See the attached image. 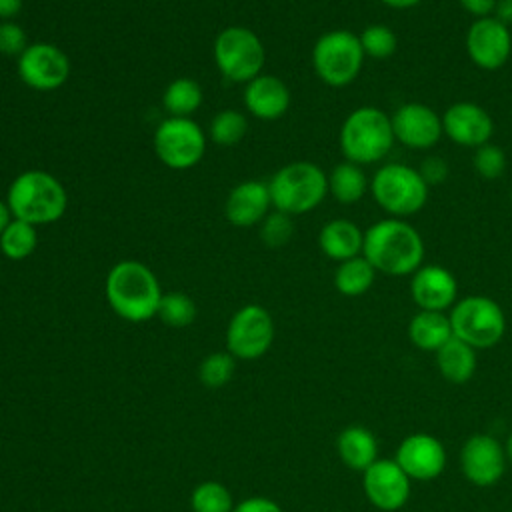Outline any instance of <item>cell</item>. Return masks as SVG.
Masks as SVG:
<instances>
[{
  "mask_svg": "<svg viewBox=\"0 0 512 512\" xmlns=\"http://www.w3.org/2000/svg\"><path fill=\"white\" fill-rule=\"evenodd\" d=\"M272 206L268 182L244 180L238 182L224 202V216L232 226L248 228L260 224Z\"/></svg>",
  "mask_w": 512,
  "mask_h": 512,
  "instance_id": "20",
  "label": "cell"
},
{
  "mask_svg": "<svg viewBox=\"0 0 512 512\" xmlns=\"http://www.w3.org/2000/svg\"><path fill=\"white\" fill-rule=\"evenodd\" d=\"M292 234H294L292 216L280 210L268 212V216L260 222V240L268 248H282L284 244L290 242Z\"/></svg>",
  "mask_w": 512,
  "mask_h": 512,
  "instance_id": "35",
  "label": "cell"
},
{
  "mask_svg": "<svg viewBox=\"0 0 512 512\" xmlns=\"http://www.w3.org/2000/svg\"><path fill=\"white\" fill-rule=\"evenodd\" d=\"M504 452H506L508 462L512 464V432H510V436H508V440H506V444H504Z\"/></svg>",
  "mask_w": 512,
  "mask_h": 512,
  "instance_id": "45",
  "label": "cell"
},
{
  "mask_svg": "<svg viewBox=\"0 0 512 512\" xmlns=\"http://www.w3.org/2000/svg\"><path fill=\"white\" fill-rule=\"evenodd\" d=\"M472 166L482 178H488V180L500 178L506 170V154L496 144H490V142L482 144V146L474 148Z\"/></svg>",
  "mask_w": 512,
  "mask_h": 512,
  "instance_id": "36",
  "label": "cell"
},
{
  "mask_svg": "<svg viewBox=\"0 0 512 512\" xmlns=\"http://www.w3.org/2000/svg\"><path fill=\"white\" fill-rule=\"evenodd\" d=\"M18 78L32 90L52 92L66 84L70 76V60L66 52L48 42L28 44L16 58Z\"/></svg>",
  "mask_w": 512,
  "mask_h": 512,
  "instance_id": "12",
  "label": "cell"
},
{
  "mask_svg": "<svg viewBox=\"0 0 512 512\" xmlns=\"http://www.w3.org/2000/svg\"><path fill=\"white\" fill-rule=\"evenodd\" d=\"M498 22H502L504 26H512V0H498L494 14H492Z\"/></svg>",
  "mask_w": 512,
  "mask_h": 512,
  "instance_id": "41",
  "label": "cell"
},
{
  "mask_svg": "<svg viewBox=\"0 0 512 512\" xmlns=\"http://www.w3.org/2000/svg\"><path fill=\"white\" fill-rule=\"evenodd\" d=\"M410 478L392 458H378L362 472V488L372 506L394 512L408 502Z\"/></svg>",
  "mask_w": 512,
  "mask_h": 512,
  "instance_id": "14",
  "label": "cell"
},
{
  "mask_svg": "<svg viewBox=\"0 0 512 512\" xmlns=\"http://www.w3.org/2000/svg\"><path fill=\"white\" fill-rule=\"evenodd\" d=\"M380 2L388 8H394V10H408V8L418 6L422 0H380Z\"/></svg>",
  "mask_w": 512,
  "mask_h": 512,
  "instance_id": "43",
  "label": "cell"
},
{
  "mask_svg": "<svg viewBox=\"0 0 512 512\" xmlns=\"http://www.w3.org/2000/svg\"><path fill=\"white\" fill-rule=\"evenodd\" d=\"M6 204L12 218L34 226L60 220L68 206V194L62 182L46 170H24L8 186Z\"/></svg>",
  "mask_w": 512,
  "mask_h": 512,
  "instance_id": "3",
  "label": "cell"
},
{
  "mask_svg": "<svg viewBox=\"0 0 512 512\" xmlns=\"http://www.w3.org/2000/svg\"><path fill=\"white\" fill-rule=\"evenodd\" d=\"M318 246L324 256L336 262L360 256L364 246V230L358 228L352 220L336 218L322 226L318 234Z\"/></svg>",
  "mask_w": 512,
  "mask_h": 512,
  "instance_id": "22",
  "label": "cell"
},
{
  "mask_svg": "<svg viewBox=\"0 0 512 512\" xmlns=\"http://www.w3.org/2000/svg\"><path fill=\"white\" fill-rule=\"evenodd\" d=\"M38 246V232L34 224L12 218L0 234V252L8 260H24Z\"/></svg>",
  "mask_w": 512,
  "mask_h": 512,
  "instance_id": "29",
  "label": "cell"
},
{
  "mask_svg": "<svg viewBox=\"0 0 512 512\" xmlns=\"http://www.w3.org/2000/svg\"><path fill=\"white\" fill-rule=\"evenodd\" d=\"M270 200L274 210L298 216L314 210L328 194L326 172L308 160H298L278 168L270 182Z\"/></svg>",
  "mask_w": 512,
  "mask_h": 512,
  "instance_id": "5",
  "label": "cell"
},
{
  "mask_svg": "<svg viewBox=\"0 0 512 512\" xmlns=\"http://www.w3.org/2000/svg\"><path fill=\"white\" fill-rule=\"evenodd\" d=\"M374 278V266L360 254L344 262H338V268L334 272V286L342 296L356 298L372 288Z\"/></svg>",
  "mask_w": 512,
  "mask_h": 512,
  "instance_id": "27",
  "label": "cell"
},
{
  "mask_svg": "<svg viewBox=\"0 0 512 512\" xmlns=\"http://www.w3.org/2000/svg\"><path fill=\"white\" fill-rule=\"evenodd\" d=\"M442 130L454 144L478 148L490 142L494 122L480 104L462 100L446 108L442 114Z\"/></svg>",
  "mask_w": 512,
  "mask_h": 512,
  "instance_id": "18",
  "label": "cell"
},
{
  "mask_svg": "<svg viewBox=\"0 0 512 512\" xmlns=\"http://www.w3.org/2000/svg\"><path fill=\"white\" fill-rule=\"evenodd\" d=\"M232 512H282V508L266 496H250V498L238 502L232 508Z\"/></svg>",
  "mask_w": 512,
  "mask_h": 512,
  "instance_id": "39",
  "label": "cell"
},
{
  "mask_svg": "<svg viewBox=\"0 0 512 512\" xmlns=\"http://www.w3.org/2000/svg\"><path fill=\"white\" fill-rule=\"evenodd\" d=\"M394 138L414 150L432 148L444 134L442 116L422 102H406L392 116Z\"/></svg>",
  "mask_w": 512,
  "mask_h": 512,
  "instance_id": "16",
  "label": "cell"
},
{
  "mask_svg": "<svg viewBox=\"0 0 512 512\" xmlns=\"http://www.w3.org/2000/svg\"><path fill=\"white\" fill-rule=\"evenodd\" d=\"M418 172H420L422 180L428 184V188L442 184L448 178V174H450L448 162L444 158H440V156H426L420 162Z\"/></svg>",
  "mask_w": 512,
  "mask_h": 512,
  "instance_id": "38",
  "label": "cell"
},
{
  "mask_svg": "<svg viewBox=\"0 0 512 512\" xmlns=\"http://www.w3.org/2000/svg\"><path fill=\"white\" fill-rule=\"evenodd\" d=\"M208 132H210L212 142H216L220 146H234L246 136L248 120L242 112L226 108V110H220L218 114H214V118L210 120Z\"/></svg>",
  "mask_w": 512,
  "mask_h": 512,
  "instance_id": "31",
  "label": "cell"
},
{
  "mask_svg": "<svg viewBox=\"0 0 512 512\" xmlns=\"http://www.w3.org/2000/svg\"><path fill=\"white\" fill-rule=\"evenodd\" d=\"M466 52L482 70L502 68L512 54L510 28L494 16L476 18L466 32Z\"/></svg>",
  "mask_w": 512,
  "mask_h": 512,
  "instance_id": "13",
  "label": "cell"
},
{
  "mask_svg": "<svg viewBox=\"0 0 512 512\" xmlns=\"http://www.w3.org/2000/svg\"><path fill=\"white\" fill-rule=\"evenodd\" d=\"M22 10V0H0V20H12Z\"/></svg>",
  "mask_w": 512,
  "mask_h": 512,
  "instance_id": "42",
  "label": "cell"
},
{
  "mask_svg": "<svg viewBox=\"0 0 512 512\" xmlns=\"http://www.w3.org/2000/svg\"><path fill=\"white\" fill-rule=\"evenodd\" d=\"M274 340V320L260 304H246L234 312L226 328V350L240 360H256Z\"/></svg>",
  "mask_w": 512,
  "mask_h": 512,
  "instance_id": "11",
  "label": "cell"
},
{
  "mask_svg": "<svg viewBox=\"0 0 512 512\" xmlns=\"http://www.w3.org/2000/svg\"><path fill=\"white\" fill-rule=\"evenodd\" d=\"M460 6L474 18H486L494 14L498 0H458Z\"/></svg>",
  "mask_w": 512,
  "mask_h": 512,
  "instance_id": "40",
  "label": "cell"
},
{
  "mask_svg": "<svg viewBox=\"0 0 512 512\" xmlns=\"http://www.w3.org/2000/svg\"><path fill=\"white\" fill-rule=\"evenodd\" d=\"M396 142L390 116L376 106L352 110L340 126V150L348 162H380Z\"/></svg>",
  "mask_w": 512,
  "mask_h": 512,
  "instance_id": "4",
  "label": "cell"
},
{
  "mask_svg": "<svg viewBox=\"0 0 512 512\" xmlns=\"http://www.w3.org/2000/svg\"><path fill=\"white\" fill-rule=\"evenodd\" d=\"M110 308L128 322H146L158 312L162 290L156 274L138 260L116 262L104 280Z\"/></svg>",
  "mask_w": 512,
  "mask_h": 512,
  "instance_id": "2",
  "label": "cell"
},
{
  "mask_svg": "<svg viewBox=\"0 0 512 512\" xmlns=\"http://www.w3.org/2000/svg\"><path fill=\"white\" fill-rule=\"evenodd\" d=\"M510 200H512V192H510Z\"/></svg>",
  "mask_w": 512,
  "mask_h": 512,
  "instance_id": "46",
  "label": "cell"
},
{
  "mask_svg": "<svg viewBox=\"0 0 512 512\" xmlns=\"http://www.w3.org/2000/svg\"><path fill=\"white\" fill-rule=\"evenodd\" d=\"M394 460L406 472L410 480H434L446 468V450L438 438L426 432H414L406 436L398 448Z\"/></svg>",
  "mask_w": 512,
  "mask_h": 512,
  "instance_id": "17",
  "label": "cell"
},
{
  "mask_svg": "<svg viewBox=\"0 0 512 512\" xmlns=\"http://www.w3.org/2000/svg\"><path fill=\"white\" fill-rule=\"evenodd\" d=\"M368 190H370V182L360 164L344 160L336 164L328 174V192L340 204H346V206L356 204L364 198Z\"/></svg>",
  "mask_w": 512,
  "mask_h": 512,
  "instance_id": "26",
  "label": "cell"
},
{
  "mask_svg": "<svg viewBox=\"0 0 512 512\" xmlns=\"http://www.w3.org/2000/svg\"><path fill=\"white\" fill-rule=\"evenodd\" d=\"M360 44L366 58L372 60H386L390 58L398 48V38L392 28L384 24H370L360 34Z\"/></svg>",
  "mask_w": 512,
  "mask_h": 512,
  "instance_id": "33",
  "label": "cell"
},
{
  "mask_svg": "<svg viewBox=\"0 0 512 512\" xmlns=\"http://www.w3.org/2000/svg\"><path fill=\"white\" fill-rule=\"evenodd\" d=\"M234 368H236V362L228 350L212 352L200 362L198 378L206 388H222L234 376Z\"/></svg>",
  "mask_w": 512,
  "mask_h": 512,
  "instance_id": "34",
  "label": "cell"
},
{
  "mask_svg": "<svg viewBox=\"0 0 512 512\" xmlns=\"http://www.w3.org/2000/svg\"><path fill=\"white\" fill-rule=\"evenodd\" d=\"M266 50L262 40L246 26H228L214 40V62L230 82H250L262 74Z\"/></svg>",
  "mask_w": 512,
  "mask_h": 512,
  "instance_id": "9",
  "label": "cell"
},
{
  "mask_svg": "<svg viewBox=\"0 0 512 512\" xmlns=\"http://www.w3.org/2000/svg\"><path fill=\"white\" fill-rule=\"evenodd\" d=\"M242 100L254 118L272 122L286 114L290 106V90L278 76L258 74L246 82Z\"/></svg>",
  "mask_w": 512,
  "mask_h": 512,
  "instance_id": "21",
  "label": "cell"
},
{
  "mask_svg": "<svg viewBox=\"0 0 512 512\" xmlns=\"http://www.w3.org/2000/svg\"><path fill=\"white\" fill-rule=\"evenodd\" d=\"M158 160L172 170L196 166L206 152V136L192 118L168 116L152 136Z\"/></svg>",
  "mask_w": 512,
  "mask_h": 512,
  "instance_id": "10",
  "label": "cell"
},
{
  "mask_svg": "<svg viewBox=\"0 0 512 512\" xmlns=\"http://www.w3.org/2000/svg\"><path fill=\"white\" fill-rule=\"evenodd\" d=\"M428 184L416 168L406 164H384L370 180V192L376 204L392 218H404L420 212L428 200Z\"/></svg>",
  "mask_w": 512,
  "mask_h": 512,
  "instance_id": "6",
  "label": "cell"
},
{
  "mask_svg": "<svg viewBox=\"0 0 512 512\" xmlns=\"http://www.w3.org/2000/svg\"><path fill=\"white\" fill-rule=\"evenodd\" d=\"M28 48V36L14 20L0 22V54L18 58Z\"/></svg>",
  "mask_w": 512,
  "mask_h": 512,
  "instance_id": "37",
  "label": "cell"
},
{
  "mask_svg": "<svg viewBox=\"0 0 512 512\" xmlns=\"http://www.w3.org/2000/svg\"><path fill=\"white\" fill-rule=\"evenodd\" d=\"M410 296L420 310L446 312L456 304L458 282L440 264H422L410 278Z\"/></svg>",
  "mask_w": 512,
  "mask_h": 512,
  "instance_id": "19",
  "label": "cell"
},
{
  "mask_svg": "<svg viewBox=\"0 0 512 512\" xmlns=\"http://www.w3.org/2000/svg\"><path fill=\"white\" fill-rule=\"evenodd\" d=\"M436 366L444 380L464 384L476 372V348L452 336L440 350H436Z\"/></svg>",
  "mask_w": 512,
  "mask_h": 512,
  "instance_id": "25",
  "label": "cell"
},
{
  "mask_svg": "<svg viewBox=\"0 0 512 512\" xmlns=\"http://www.w3.org/2000/svg\"><path fill=\"white\" fill-rule=\"evenodd\" d=\"M452 326L446 312H432L420 310L408 322V338L410 342L424 350L436 352L452 338Z\"/></svg>",
  "mask_w": 512,
  "mask_h": 512,
  "instance_id": "24",
  "label": "cell"
},
{
  "mask_svg": "<svg viewBox=\"0 0 512 512\" xmlns=\"http://www.w3.org/2000/svg\"><path fill=\"white\" fill-rule=\"evenodd\" d=\"M202 86L194 78H176L172 80L162 94V106L170 116L190 118L202 104Z\"/></svg>",
  "mask_w": 512,
  "mask_h": 512,
  "instance_id": "28",
  "label": "cell"
},
{
  "mask_svg": "<svg viewBox=\"0 0 512 512\" xmlns=\"http://www.w3.org/2000/svg\"><path fill=\"white\" fill-rule=\"evenodd\" d=\"M198 308L194 300L184 292H166L160 298L156 316L170 328H186L196 320Z\"/></svg>",
  "mask_w": 512,
  "mask_h": 512,
  "instance_id": "30",
  "label": "cell"
},
{
  "mask_svg": "<svg viewBox=\"0 0 512 512\" xmlns=\"http://www.w3.org/2000/svg\"><path fill=\"white\" fill-rule=\"evenodd\" d=\"M452 334L476 350L492 348L506 332V316L500 304L488 296L470 294L450 308Z\"/></svg>",
  "mask_w": 512,
  "mask_h": 512,
  "instance_id": "8",
  "label": "cell"
},
{
  "mask_svg": "<svg viewBox=\"0 0 512 512\" xmlns=\"http://www.w3.org/2000/svg\"><path fill=\"white\" fill-rule=\"evenodd\" d=\"M10 220H12V212H10L8 204H6V200H0V234L10 224Z\"/></svg>",
  "mask_w": 512,
  "mask_h": 512,
  "instance_id": "44",
  "label": "cell"
},
{
  "mask_svg": "<svg viewBox=\"0 0 512 512\" xmlns=\"http://www.w3.org/2000/svg\"><path fill=\"white\" fill-rule=\"evenodd\" d=\"M190 506L192 512H232L234 502L230 490L224 484L206 480L192 490Z\"/></svg>",
  "mask_w": 512,
  "mask_h": 512,
  "instance_id": "32",
  "label": "cell"
},
{
  "mask_svg": "<svg viewBox=\"0 0 512 512\" xmlns=\"http://www.w3.org/2000/svg\"><path fill=\"white\" fill-rule=\"evenodd\" d=\"M336 452L346 468L364 472L378 460V442L364 426H346L336 438Z\"/></svg>",
  "mask_w": 512,
  "mask_h": 512,
  "instance_id": "23",
  "label": "cell"
},
{
  "mask_svg": "<svg viewBox=\"0 0 512 512\" xmlns=\"http://www.w3.org/2000/svg\"><path fill=\"white\" fill-rule=\"evenodd\" d=\"M506 462L504 446L490 434H472L462 444L460 468L474 486H494L502 478Z\"/></svg>",
  "mask_w": 512,
  "mask_h": 512,
  "instance_id": "15",
  "label": "cell"
},
{
  "mask_svg": "<svg viewBox=\"0 0 512 512\" xmlns=\"http://www.w3.org/2000/svg\"><path fill=\"white\" fill-rule=\"evenodd\" d=\"M364 58L360 38L350 30H330L312 46V68L316 76L332 88H344L354 82L362 70Z\"/></svg>",
  "mask_w": 512,
  "mask_h": 512,
  "instance_id": "7",
  "label": "cell"
},
{
  "mask_svg": "<svg viewBox=\"0 0 512 512\" xmlns=\"http://www.w3.org/2000/svg\"><path fill=\"white\" fill-rule=\"evenodd\" d=\"M362 256L376 272L388 276H412L424 260L420 232L402 218H384L364 230Z\"/></svg>",
  "mask_w": 512,
  "mask_h": 512,
  "instance_id": "1",
  "label": "cell"
}]
</instances>
